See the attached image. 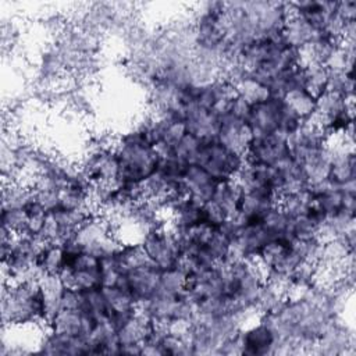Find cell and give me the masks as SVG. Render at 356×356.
Returning <instances> with one entry per match:
<instances>
[{"instance_id":"6da1fadb","label":"cell","mask_w":356,"mask_h":356,"mask_svg":"<svg viewBox=\"0 0 356 356\" xmlns=\"http://www.w3.org/2000/svg\"><path fill=\"white\" fill-rule=\"evenodd\" d=\"M245 161L243 153L228 150L218 140H203L193 164L203 167L220 182L234 179Z\"/></svg>"},{"instance_id":"7a4b0ae2","label":"cell","mask_w":356,"mask_h":356,"mask_svg":"<svg viewBox=\"0 0 356 356\" xmlns=\"http://www.w3.org/2000/svg\"><path fill=\"white\" fill-rule=\"evenodd\" d=\"M140 245L149 256L150 261L161 270L177 266L181 256V248L171 229V224H164L147 232L142 238Z\"/></svg>"},{"instance_id":"3957f363","label":"cell","mask_w":356,"mask_h":356,"mask_svg":"<svg viewBox=\"0 0 356 356\" xmlns=\"http://www.w3.org/2000/svg\"><path fill=\"white\" fill-rule=\"evenodd\" d=\"M286 156H289L286 135L278 131L264 138H253L245 152V160L248 163L271 167H274Z\"/></svg>"},{"instance_id":"277c9868","label":"cell","mask_w":356,"mask_h":356,"mask_svg":"<svg viewBox=\"0 0 356 356\" xmlns=\"http://www.w3.org/2000/svg\"><path fill=\"white\" fill-rule=\"evenodd\" d=\"M282 103L284 99L270 96L264 102L252 106L246 122L253 132V138H264L278 131Z\"/></svg>"},{"instance_id":"5b68a950","label":"cell","mask_w":356,"mask_h":356,"mask_svg":"<svg viewBox=\"0 0 356 356\" xmlns=\"http://www.w3.org/2000/svg\"><path fill=\"white\" fill-rule=\"evenodd\" d=\"M221 120L207 108L191 103L185 106V125L186 131L200 140H217Z\"/></svg>"},{"instance_id":"8992f818","label":"cell","mask_w":356,"mask_h":356,"mask_svg":"<svg viewBox=\"0 0 356 356\" xmlns=\"http://www.w3.org/2000/svg\"><path fill=\"white\" fill-rule=\"evenodd\" d=\"M218 181L211 177L203 167L189 164L182 178V189L186 197L203 204L213 199Z\"/></svg>"},{"instance_id":"52a82bcc","label":"cell","mask_w":356,"mask_h":356,"mask_svg":"<svg viewBox=\"0 0 356 356\" xmlns=\"http://www.w3.org/2000/svg\"><path fill=\"white\" fill-rule=\"evenodd\" d=\"M253 139V132L249 124L243 120L234 117L232 114H227L221 118L217 140L227 147L228 150L243 153Z\"/></svg>"},{"instance_id":"ba28073f","label":"cell","mask_w":356,"mask_h":356,"mask_svg":"<svg viewBox=\"0 0 356 356\" xmlns=\"http://www.w3.org/2000/svg\"><path fill=\"white\" fill-rule=\"evenodd\" d=\"M239 335L242 341V355H273L275 337L273 330L263 320L259 318L256 324L243 327Z\"/></svg>"},{"instance_id":"9c48e42d","label":"cell","mask_w":356,"mask_h":356,"mask_svg":"<svg viewBox=\"0 0 356 356\" xmlns=\"http://www.w3.org/2000/svg\"><path fill=\"white\" fill-rule=\"evenodd\" d=\"M161 268L153 263H147L142 267L125 273L129 292L132 293L136 303L149 299L157 292Z\"/></svg>"},{"instance_id":"30bf717a","label":"cell","mask_w":356,"mask_h":356,"mask_svg":"<svg viewBox=\"0 0 356 356\" xmlns=\"http://www.w3.org/2000/svg\"><path fill=\"white\" fill-rule=\"evenodd\" d=\"M242 193V188L234 179L220 181L214 191L213 200L227 213L228 217H234L238 213Z\"/></svg>"},{"instance_id":"8fae6325","label":"cell","mask_w":356,"mask_h":356,"mask_svg":"<svg viewBox=\"0 0 356 356\" xmlns=\"http://www.w3.org/2000/svg\"><path fill=\"white\" fill-rule=\"evenodd\" d=\"M83 327V316L79 310L61 309L47 324V330L63 335H81Z\"/></svg>"},{"instance_id":"7c38bea8","label":"cell","mask_w":356,"mask_h":356,"mask_svg":"<svg viewBox=\"0 0 356 356\" xmlns=\"http://www.w3.org/2000/svg\"><path fill=\"white\" fill-rule=\"evenodd\" d=\"M284 100L300 117L302 121L310 120L316 114L317 97L305 88L288 92Z\"/></svg>"},{"instance_id":"4fadbf2b","label":"cell","mask_w":356,"mask_h":356,"mask_svg":"<svg viewBox=\"0 0 356 356\" xmlns=\"http://www.w3.org/2000/svg\"><path fill=\"white\" fill-rule=\"evenodd\" d=\"M288 298L282 291L264 281L254 299V309L260 316L277 312Z\"/></svg>"},{"instance_id":"5bb4252c","label":"cell","mask_w":356,"mask_h":356,"mask_svg":"<svg viewBox=\"0 0 356 356\" xmlns=\"http://www.w3.org/2000/svg\"><path fill=\"white\" fill-rule=\"evenodd\" d=\"M117 257H118V261H120L124 273L131 271L138 267H142L147 263H152L149 256L146 254L145 249L142 248L140 242L122 243L117 252Z\"/></svg>"},{"instance_id":"9a60e30c","label":"cell","mask_w":356,"mask_h":356,"mask_svg":"<svg viewBox=\"0 0 356 356\" xmlns=\"http://www.w3.org/2000/svg\"><path fill=\"white\" fill-rule=\"evenodd\" d=\"M188 275L178 266L161 270L159 281V292L181 296L186 289Z\"/></svg>"},{"instance_id":"2e32d148","label":"cell","mask_w":356,"mask_h":356,"mask_svg":"<svg viewBox=\"0 0 356 356\" xmlns=\"http://www.w3.org/2000/svg\"><path fill=\"white\" fill-rule=\"evenodd\" d=\"M64 248L63 245L49 243L38 259V266L44 274H58L64 267Z\"/></svg>"},{"instance_id":"e0dca14e","label":"cell","mask_w":356,"mask_h":356,"mask_svg":"<svg viewBox=\"0 0 356 356\" xmlns=\"http://www.w3.org/2000/svg\"><path fill=\"white\" fill-rule=\"evenodd\" d=\"M302 67L305 68V75H306V89L317 97L327 89L330 71L325 65L318 63L302 65Z\"/></svg>"},{"instance_id":"ac0fdd59","label":"cell","mask_w":356,"mask_h":356,"mask_svg":"<svg viewBox=\"0 0 356 356\" xmlns=\"http://www.w3.org/2000/svg\"><path fill=\"white\" fill-rule=\"evenodd\" d=\"M352 252L355 250L350 249L342 238H332V239L324 241L323 243L321 261L330 263V264H339Z\"/></svg>"},{"instance_id":"d6986e66","label":"cell","mask_w":356,"mask_h":356,"mask_svg":"<svg viewBox=\"0 0 356 356\" xmlns=\"http://www.w3.org/2000/svg\"><path fill=\"white\" fill-rule=\"evenodd\" d=\"M28 225V213L25 209H1V227L14 234H25Z\"/></svg>"},{"instance_id":"ffe728a7","label":"cell","mask_w":356,"mask_h":356,"mask_svg":"<svg viewBox=\"0 0 356 356\" xmlns=\"http://www.w3.org/2000/svg\"><path fill=\"white\" fill-rule=\"evenodd\" d=\"M203 140H200L197 136L186 132L181 140L174 146V153L181 157L182 160H185L189 164L195 163V159L202 147Z\"/></svg>"},{"instance_id":"44dd1931","label":"cell","mask_w":356,"mask_h":356,"mask_svg":"<svg viewBox=\"0 0 356 356\" xmlns=\"http://www.w3.org/2000/svg\"><path fill=\"white\" fill-rule=\"evenodd\" d=\"M229 243H231V239L221 229L214 228L210 239L204 246L209 250V253L214 257L216 261H221V260H225L228 256Z\"/></svg>"},{"instance_id":"7402d4cb","label":"cell","mask_w":356,"mask_h":356,"mask_svg":"<svg viewBox=\"0 0 356 356\" xmlns=\"http://www.w3.org/2000/svg\"><path fill=\"white\" fill-rule=\"evenodd\" d=\"M227 218V213L211 199L202 206V221L213 228H218Z\"/></svg>"},{"instance_id":"603a6c76","label":"cell","mask_w":356,"mask_h":356,"mask_svg":"<svg viewBox=\"0 0 356 356\" xmlns=\"http://www.w3.org/2000/svg\"><path fill=\"white\" fill-rule=\"evenodd\" d=\"M250 110H252V103L239 95H236L232 99L231 106H229V114H232L234 117L243 120V121H248Z\"/></svg>"},{"instance_id":"cb8c5ba5","label":"cell","mask_w":356,"mask_h":356,"mask_svg":"<svg viewBox=\"0 0 356 356\" xmlns=\"http://www.w3.org/2000/svg\"><path fill=\"white\" fill-rule=\"evenodd\" d=\"M81 306V289L67 286L61 296V309L79 310Z\"/></svg>"},{"instance_id":"d4e9b609","label":"cell","mask_w":356,"mask_h":356,"mask_svg":"<svg viewBox=\"0 0 356 356\" xmlns=\"http://www.w3.org/2000/svg\"><path fill=\"white\" fill-rule=\"evenodd\" d=\"M337 13L343 21H355L356 19V1H353V0L338 1Z\"/></svg>"}]
</instances>
